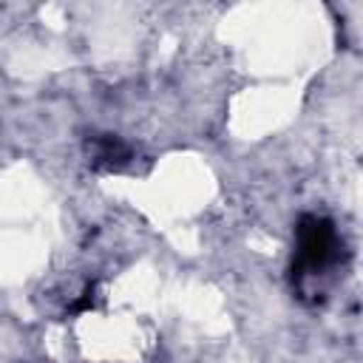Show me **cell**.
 Here are the masks:
<instances>
[{
  "mask_svg": "<svg viewBox=\"0 0 363 363\" xmlns=\"http://www.w3.org/2000/svg\"><path fill=\"white\" fill-rule=\"evenodd\" d=\"M91 159H94V167L119 170L122 164H128L130 150H128L125 142H119L116 136H96V139L91 142Z\"/></svg>",
  "mask_w": 363,
  "mask_h": 363,
  "instance_id": "cell-2",
  "label": "cell"
},
{
  "mask_svg": "<svg viewBox=\"0 0 363 363\" xmlns=\"http://www.w3.org/2000/svg\"><path fill=\"white\" fill-rule=\"evenodd\" d=\"M337 230L329 218L303 216L298 221V252L292 261V275H309L329 267L337 258Z\"/></svg>",
  "mask_w": 363,
  "mask_h": 363,
  "instance_id": "cell-1",
  "label": "cell"
},
{
  "mask_svg": "<svg viewBox=\"0 0 363 363\" xmlns=\"http://www.w3.org/2000/svg\"><path fill=\"white\" fill-rule=\"evenodd\" d=\"M91 306H94V286H88V289L82 292V298L68 306V312H85V309H91Z\"/></svg>",
  "mask_w": 363,
  "mask_h": 363,
  "instance_id": "cell-3",
  "label": "cell"
}]
</instances>
